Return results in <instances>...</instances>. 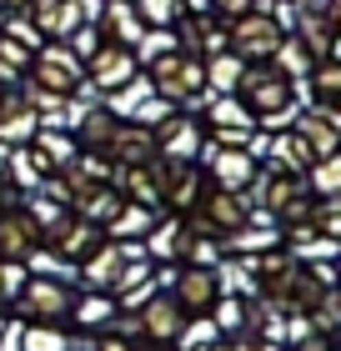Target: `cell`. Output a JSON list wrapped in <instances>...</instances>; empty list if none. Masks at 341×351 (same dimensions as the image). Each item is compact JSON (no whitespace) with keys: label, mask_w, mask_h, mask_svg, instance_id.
Listing matches in <instances>:
<instances>
[{"label":"cell","mask_w":341,"mask_h":351,"mask_svg":"<svg viewBox=\"0 0 341 351\" xmlns=\"http://www.w3.org/2000/svg\"><path fill=\"white\" fill-rule=\"evenodd\" d=\"M241 90H246V106L251 116H266V121H281L286 106H291V75H281L276 66H261V71H241Z\"/></svg>","instance_id":"obj_1"},{"label":"cell","mask_w":341,"mask_h":351,"mask_svg":"<svg viewBox=\"0 0 341 351\" xmlns=\"http://www.w3.org/2000/svg\"><path fill=\"white\" fill-rule=\"evenodd\" d=\"M136 15H141L145 30H166L181 15V0H136Z\"/></svg>","instance_id":"obj_22"},{"label":"cell","mask_w":341,"mask_h":351,"mask_svg":"<svg viewBox=\"0 0 341 351\" xmlns=\"http://www.w3.org/2000/svg\"><path fill=\"white\" fill-rule=\"evenodd\" d=\"M30 25L40 30V40H60V36H71V30L91 25V21H86V5H80V0H36Z\"/></svg>","instance_id":"obj_7"},{"label":"cell","mask_w":341,"mask_h":351,"mask_svg":"<svg viewBox=\"0 0 341 351\" xmlns=\"http://www.w3.org/2000/svg\"><path fill=\"white\" fill-rule=\"evenodd\" d=\"M25 351H66V337L51 326H36V331H25Z\"/></svg>","instance_id":"obj_27"},{"label":"cell","mask_w":341,"mask_h":351,"mask_svg":"<svg viewBox=\"0 0 341 351\" xmlns=\"http://www.w3.org/2000/svg\"><path fill=\"white\" fill-rule=\"evenodd\" d=\"M121 266H126V256L116 246H106V251H95V256L86 261V281L91 286H116L121 281Z\"/></svg>","instance_id":"obj_18"},{"label":"cell","mask_w":341,"mask_h":351,"mask_svg":"<svg viewBox=\"0 0 341 351\" xmlns=\"http://www.w3.org/2000/svg\"><path fill=\"white\" fill-rule=\"evenodd\" d=\"M306 171H311V191H316L321 201H327V196H336V181H341V166H336V156H327V161H311Z\"/></svg>","instance_id":"obj_25"},{"label":"cell","mask_w":341,"mask_h":351,"mask_svg":"<svg viewBox=\"0 0 341 351\" xmlns=\"http://www.w3.org/2000/svg\"><path fill=\"white\" fill-rule=\"evenodd\" d=\"M106 151L121 156L126 166H141V161H151L156 136L145 131V125H116V131H110V141H106Z\"/></svg>","instance_id":"obj_10"},{"label":"cell","mask_w":341,"mask_h":351,"mask_svg":"<svg viewBox=\"0 0 341 351\" xmlns=\"http://www.w3.org/2000/svg\"><path fill=\"white\" fill-rule=\"evenodd\" d=\"M0 5H25V0H0Z\"/></svg>","instance_id":"obj_33"},{"label":"cell","mask_w":341,"mask_h":351,"mask_svg":"<svg viewBox=\"0 0 341 351\" xmlns=\"http://www.w3.org/2000/svg\"><path fill=\"white\" fill-rule=\"evenodd\" d=\"M156 146H166L171 156H181V161H186V156H196V146H201V131H196L191 121H176V116H166V121H161V131H156Z\"/></svg>","instance_id":"obj_16"},{"label":"cell","mask_w":341,"mask_h":351,"mask_svg":"<svg viewBox=\"0 0 341 351\" xmlns=\"http://www.w3.org/2000/svg\"><path fill=\"white\" fill-rule=\"evenodd\" d=\"M206 216L211 221H201L196 231H241L246 226V206H241L236 191H216V196L206 201Z\"/></svg>","instance_id":"obj_11"},{"label":"cell","mask_w":341,"mask_h":351,"mask_svg":"<svg viewBox=\"0 0 341 351\" xmlns=\"http://www.w3.org/2000/svg\"><path fill=\"white\" fill-rule=\"evenodd\" d=\"M181 322H186V311L176 306L171 296H161V301H151V306H145V316H141V326L151 331L156 341H176V337H181Z\"/></svg>","instance_id":"obj_13"},{"label":"cell","mask_w":341,"mask_h":351,"mask_svg":"<svg viewBox=\"0 0 341 351\" xmlns=\"http://www.w3.org/2000/svg\"><path fill=\"white\" fill-rule=\"evenodd\" d=\"M246 316H241V306L236 301H221V311H216V326H241Z\"/></svg>","instance_id":"obj_31"},{"label":"cell","mask_w":341,"mask_h":351,"mask_svg":"<svg viewBox=\"0 0 341 351\" xmlns=\"http://www.w3.org/2000/svg\"><path fill=\"white\" fill-rule=\"evenodd\" d=\"M211 5H216L221 15H236V21H241V15H251V10H256V0H211Z\"/></svg>","instance_id":"obj_30"},{"label":"cell","mask_w":341,"mask_h":351,"mask_svg":"<svg viewBox=\"0 0 341 351\" xmlns=\"http://www.w3.org/2000/svg\"><path fill=\"white\" fill-rule=\"evenodd\" d=\"M216 121L241 125V131H246V125H251V110H241V101H221V106H216Z\"/></svg>","instance_id":"obj_29"},{"label":"cell","mask_w":341,"mask_h":351,"mask_svg":"<svg viewBox=\"0 0 341 351\" xmlns=\"http://www.w3.org/2000/svg\"><path fill=\"white\" fill-rule=\"evenodd\" d=\"M271 60H281V66H276L281 75H311V66H316L311 51H306V45H301L296 36H286L281 45H276V56H271Z\"/></svg>","instance_id":"obj_19"},{"label":"cell","mask_w":341,"mask_h":351,"mask_svg":"<svg viewBox=\"0 0 341 351\" xmlns=\"http://www.w3.org/2000/svg\"><path fill=\"white\" fill-rule=\"evenodd\" d=\"M251 156L246 151H241V146H226L221 156H216V181H221V191H236V196H241V191H246L251 186Z\"/></svg>","instance_id":"obj_15"},{"label":"cell","mask_w":341,"mask_h":351,"mask_svg":"<svg viewBox=\"0 0 341 351\" xmlns=\"http://www.w3.org/2000/svg\"><path fill=\"white\" fill-rule=\"evenodd\" d=\"M30 226H36L30 216H5V221H0V256H5V261H21L30 251V241H36Z\"/></svg>","instance_id":"obj_17"},{"label":"cell","mask_w":341,"mask_h":351,"mask_svg":"<svg viewBox=\"0 0 341 351\" xmlns=\"http://www.w3.org/2000/svg\"><path fill=\"white\" fill-rule=\"evenodd\" d=\"M201 351H206V346H201ZM211 351H231V346H211Z\"/></svg>","instance_id":"obj_34"},{"label":"cell","mask_w":341,"mask_h":351,"mask_svg":"<svg viewBox=\"0 0 341 351\" xmlns=\"http://www.w3.org/2000/svg\"><path fill=\"white\" fill-rule=\"evenodd\" d=\"M25 66H30V51H25L21 40L5 36V40H0V75H21Z\"/></svg>","instance_id":"obj_26"},{"label":"cell","mask_w":341,"mask_h":351,"mask_svg":"<svg viewBox=\"0 0 341 351\" xmlns=\"http://www.w3.org/2000/svg\"><path fill=\"white\" fill-rule=\"evenodd\" d=\"M91 81L101 86V90H121V86H131L136 81V56H131V45H95V56H91Z\"/></svg>","instance_id":"obj_6"},{"label":"cell","mask_w":341,"mask_h":351,"mask_svg":"<svg viewBox=\"0 0 341 351\" xmlns=\"http://www.w3.org/2000/svg\"><path fill=\"white\" fill-rule=\"evenodd\" d=\"M110 311H116V306H110L106 296H91V301H80V322H86V326H95V322H106Z\"/></svg>","instance_id":"obj_28"},{"label":"cell","mask_w":341,"mask_h":351,"mask_svg":"<svg viewBox=\"0 0 341 351\" xmlns=\"http://www.w3.org/2000/svg\"><path fill=\"white\" fill-rule=\"evenodd\" d=\"M216 296H221V276H216V271H211V266H186L181 271V276H176V306H181V311H211V306H216Z\"/></svg>","instance_id":"obj_5"},{"label":"cell","mask_w":341,"mask_h":351,"mask_svg":"<svg viewBox=\"0 0 341 351\" xmlns=\"http://www.w3.org/2000/svg\"><path fill=\"white\" fill-rule=\"evenodd\" d=\"M301 351H327V346H301Z\"/></svg>","instance_id":"obj_35"},{"label":"cell","mask_w":341,"mask_h":351,"mask_svg":"<svg viewBox=\"0 0 341 351\" xmlns=\"http://www.w3.org/2000/svg\"><path fill=\"white\" fill-rule=\"evenodd\" d=\"M121 186H126V196H131L136 206H145V211H151V206L161 201V171H156L151 161L126 166V171H121Z\"/></svg>","instance_id":"obj_14"},{"label":"cell","mask_w":341,"mask_h":351,"mask_svg":"<svg viewBox=\"0 0 341 351\" xmlns=\"http://www.w3.org/2000/svg\"><path fill=\"white\" fill-rule=\"evenodd\" d=\"M151 81H156V90L166 95V101H186V95H196L201 86H206V66L196 56H176V51H166L151 66Z\"/></svg>","instance_id":"obj_2"},{"label":"cell","mask_w":341,"mask_h":351,"mask_svg":"<svg viewBox=\"0 0 341 351\" xmlns=\"http://www.w3.org/2000/svg\"><path fill=\"white\" fill-rule=\"evenodd\" d=\"M30 71H36L40 90H56V95H71L80 86V75H86V71H80V56L66 51V45H56V40L40 45V56L30 60Z\"/></svg>","instance_id":"obj_4"},{"label":"cell","mask_w":341,"mask_h":351,"mask_svg":"<svg viewBox=\"0 0 341 351\" xmlns=\"http://www.w3.org/2000/svg\"><path fill=\"white\" fill-rule=\"evenodd\" d=\"M236 45V60H271L276 56V45L286 40V30L271 21V15H241V21L231 25V36H226Z\"/></svg>","instance_id":"obj_3"},{"label":"cell","mask_w":341,"mask_h":351,"mask_svg":"<svg viewBox=\"0 0 341 351\" xmlns=\"http://www.w3.org/2000/svg\"><path fill=\"white\" fill-rule=\"evenodd\" d=\"M301 141L306 151H311V161H327V156H336L341 146V131H336V116H327V110H311V116L296 121V131H291Z\"/></svg>","instance_id":"obj_8"},{"label":"cell","mask_w":341,"mask_h":351,"mask_svg":"<svg viewBox=\"0 0 341 351\" xmlns=\"http://www.w3.org/2000/svg\"><path fill=\"white\" fill-rule=\"evenodd\" d=\"M236 81H241V60H236V56H211V60H206V86L236 90Z\"/></svg>","instance_id":"obj_23"},{"label":"cell","mask_w":341,"mask_h":351,"mask_svg":"<svg viewBox=\"0 0 341 351\" xmlns=\"http://www.w3.org/2000/svg\"><path fill=\"white\" fill-rule=\"evenodd\" d=\"M110 131H116V116H110V110H86V125H80V146L106 151Z\"/></svg>","instance_id":"obj_21"},{"label":"cell","mask_w":341,"mask_h":351,"mask_svg":"<svg viewBox=\"0 0 341 351\" xmlns=\"http://www.w3.org/2000/svg\"><path fill=\"white\" fill-rule=\"evenodd\" d=\"M266 206L276 216H286V221L311 226V201H306V186L296 181V176H276V181L266 186Z\"/></svg>","instance_id":"obj_9"},{"label":"cell","mask_w":341,"mask_h":351,"mask_svg":"<svg viewBox=\"0 0 341 351\" xmlns=\"http://www.w3.org/2000/svg\"><path fill=\"white\" fill-rule=\"evenodd\" d=\"M10 106H15V101H10V95H5V90H0V116H5V110H10Z\"/></svg>","instance_id":"obj_32"},{"label":"cell","mask_w":341,"mask_h":351,"mask_svg":"<svg viewBox=\"0 0 341 351\" xmlns=\"http://www.w3.org/2000/svg\"><path fill=\"white\" fill-rule=\"evenodd\" d=\"M25 311H30V316H40V322H56V316H66V311H71L66 286H56V281H36V286H25Z\"/></svg>","instance_id":"obj_12"},{"label":"cell","mask_w":341,"mask_h":351,"mask_svg":"<svg viewBox=\"0 0 341 351\" xmlns=\"http://www.w3.org/2000/svg\"><path fill=\"white\" fill-rule=\"evenodd\" d=\"M110 30H116V45H131V40L145 36V25H141L131 0H116V5H110Z\"/></svg>","instance_id":"obj_20"},{"label":"cell","mask_w":341,"mask_h":351,"mask_svg":"<svg viewBox=\"0 0 341 351\" xmlns=\"http://www.w3.org/2000/svg\"><path fill=\"white\" fill-rule=\"evenodd\" d=\"M110 231L116 236H145L156 226H151V211H145V206H121V211L110 216Z\"/></svg>","instance_id":"obj_24"}]
</instances>
